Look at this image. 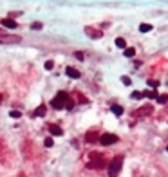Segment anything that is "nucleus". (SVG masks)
I'll use <instances>...</instances> for the list:
<instances>
[{
	"instance_id": "obj_7",
	"label": "nucleus",
	"mask_w": 168,
	"mask_h": 177,
	"mask_svg": "<svg viewBox=\"0 0 168 177\" xmlns=\"http://www.w3.org/2000/svg\"><path fill=\"white\" fill-rule=\"evenodd\" d=\"M85 141H87V143H96V141H100L98 132H94V130L87 132V134H85Z\"/></svg>"
},
{
	"instance_id": "obj_2",
	"label": "nucleus",
	"mask_w": 168,
	"mask_h": 177,
	"mask_svg": "<svg viewBox=\"0 0 168 177\" xmlns=\"http://www.w3.org/2000/svg\"><path fill=\"white\" fill-rule=\"evenodd\" d=\"M89 157H90V161L87 163V166H89V168H92V170H101L103 166H107V163H105V159H103V155H101V154L92 152Z\"/></svg>"
},
{
	"instance_id": "obj_20",
	"label": "nucleus",
	"mask_w": 168,
	"mask_h": 177,
	"mask_svg": "<svg viewBox=\"0 0 168 177\" xmlns=\"http://www.w3.org/2000/svg\"><path fill=\"white\" fill-rule=\"evenodd\" d=\"M157 101H159V103H166V101H168V94H163V96H157Z\"/></svg>"
},
{
	"instance_id": "obj_5",
	"label": "nucleus",
	"mask_w": 168,
	"mask_h": 177,
	"mask_svg": "<svg viewBox=\"0 0 168 177\" xmlns=\"http://www.w3.org/2000/svg\"><path fill=\"white\" fill-rule=\"evenodd\" d=\"M85 35L90 36V38H94V40H98V38L103 36L101 31H100V29H94V27H85Z\"/></svg>"
},
{
	"instance_id": "obj_12",
	"label": "nucleus",
	"mask_w": 168,
	"mask_h": 177,
	"mask_svg": "<svg viewBox=\"0 0 168 177\" xmlns=\"http://www.w3.org/2000/svg\"><path fill=\"white\" fill-rule=\"evenodd\" d=\"M116 47H119V49H127V42H125V38H116Z\"/></svg>"
},
{
	"instance_id": "obj_26",
	"label": "nucleus",
	"mask_w": 168,
	"mask_h": 177,
	"mask_svg": "<svg viewBox=\"0 0 168 177\" xmlns=\"http://www.w3.org/2000/svg\"><path fill=\"white\" fill-rule=\"evenodd\" d=\"M0 103H2V94H0Z\"/></svg>"
},
{
	"instance_id": "obj_13",
	"label": "nucleus",
	"mask_w": 168,
	"mask_h": 177,
	"mask_svg": "<svg viewBox=\"0 0 168 177\" xmlns=\"http://www.w3.org/2000/svg\"><path fill=\"white\" fill-rule=\"evenodd\" d=\"M110 110L116 114V116H121V114H123V107H121V105H112Z\"/></svg>"
},
{
	"instance_id": "obj_10",
	"label": "nucleus",
	"mask_w": 168,
	"mask_h": 177,
	"mask_svg": "<svg viewBox=\"0 0 168 177\" xmlns=\"http://www.w3.org/2000/svg\"><path fill=\"white\" fill-rule=\"evenodd\" d=\"M65 74H67L69 78H80V76H81L80 71H76L74 67H67V69H65Z\"/></svg>"
},
{
	"instance_id": "obj_22",
	"label": "nucleus",
	"mask_w": 168,
	"mask_h": 177,
	"mask_svg": "<svg viewBox=\"0 0 168 177\" xmlns=\"http://www.w3.org/2000/svg\"><path fill=\"white\" fill-rule=\"evenodd\" d=\"M44 145H45L47 148H51V147H52V138H47V139L44 141Z\"/></svg>"
},
{
	"instance_id": "obj_8",
	"label": "nucleus",
	"mask_w": 168,
	"mask_h": 177,
	"mask_svg": "<svg viewBox=\"0 0 168 177\" xmlns=\"http://www.w3.org/2000/svg\"><path fill=\"white\" fill-rule=\"evenodd\" d=\"M45 112H47V107L45 105H40L33 114H31V118H42V116H45Z\"/></svg>"
},
{
	"instance_id": "obj_11",
	"label": "nucleus",
	"mask_w": 168,
	"mask_h": 177,
	"mask_svg": "<svg viewBox=\"0 0 168 177\" xmlns=\"http://www.w3.org/2000/svg\"><path fill=\"white\" fill-rule=\"evenodd\" d=\"M49 132H51V136H61V134H64V130H61L58 125H49Z\"/></svg>"
},
{
	"instance_id": "obj_25",
	"label": "nucleus",
	"mask_w": 168,
	"mask_h": 177,
	"mask_svg": "<svg viewBox=\"0 0 168 177\" xmlns=\"http://www.w3.org/2000/svg\"><path fill=\"white\" fill-rule=\"evenodd\" d=\"M76 58L78 60H83V53H76Z\"/></svg>"
},
{
	"instance_id": "obj_15",
	"label": "nucleus",
	"mask_w": 168,
	"mask_h": 177,
	"mask_svg": "<svg viewBox=\"0 0 168 177\" xmlns=\"http://www.w3.org/2000/svg\"><path fill=\"white\" fill-rule=\"evenodd\" d=\"M139 31H141V33H148V31H152V25L150 24H141L139 25Z\"/></svg>"
},
{
	"instance_id": "obj_27",
	"label": "nucleus",
	"mask_w": 168,
	"mask_h": 177,
	"mask_svg": "<svg viewBox=\"0 0 168 177\" xmlns=\"http://www.w3.org/2000/svg\"><path fill=\"white\" fill-rule=\"evenodd\" d=\"M166 152H168V147H166Z\"/></svg>"
},
{
	"instance_id": "obj_19",
	"label": "nucleus",
	"mask_w": 168,
	"mask_h": 177,
	"mask_svg": "<svg viewBox=\"0 0 168 177\" xmlns=\"http://www.w3.org/2000/svg\"><path fill=\"white\" fill-rule=\"evenodd\" d=\"M145 96H148L150 99H157V92L154 90V92H145Z\"/></svg>"
},
{
	"instance_id": "obj_9",
	"label": "nucleus",
	"mask_w": 168,
	"mask_h": 177,
	"mask_svg": "<svg viewBox=\"0 0 168 177\" xmlns=\"http://www.w3.org/2000/svg\"><path fill=\"white\" fill-rule=\"evenodd\" d=\"M2 25H4V27H7V29H16V25H18V24L15 22L13 18H4V20H2Z\"/></svg>"
},
{
	"instance_id": "obj_18",
	"label": "nucleus",
	"mask_w": 168,
	"mask_h": 177,
	"mask_svg": "<svg viewBox=\"0 0 168 177\" xmlns=\"http://www.w3.org/2000/svg\"><path fill=\"white\" fill-rule=\"evenodd\" d=\"M9 116H11V118H15V119H18L20 116H22V114H20L18 110H11V112H9Z\"/></svg>"
},
{
	"instance_id": "obj_14",
	"label": "nucleus",
	"mask_w": 168,
	"mask_h": 177,
	"mask_svg": "<svg viewBox=\"0 0 168 177\" xmlns=\"http://www.w3.org/2000/svg\"><path fill=\"white\" fill-rule=\"evenodd\" d=\"M123 53H125V56H127V58H132V56L136 54V49H132V47H127V49L123 51Z\"/></svg>"
},
{
	"instance_id": "obj_6",
	"label": "nucleus",
	"mask_w": 168,
	"mask_h": 177,
	"mask_svg": "<svg viewBox=\"0 0 168 177\" xmlns=\"http://www.w3.org/2000/svg\"><path fill=\"white\" fill-rule=\"evenodd\" d=\"M20 36H11V35H2L0 36V44H18Z\"/></svg>"
},
{
	"instance_id": "obj_4",
	"label": "nucleus",
	"mask_w": 168,
	"mask_h": 177,
	"mask_svg": "<svg viewBox=\"0 0 168 177\" xmlns=\"http://www.w3.org/2000/svg\"><path fill=\"white\" fill-rule=\"evenodd\" d=\"M118 136H114V134H101L100 136V143L103 145V147H110V145L118 143Z\"/></svg>"
},
{
	"instance_id": "obj_1",
	"label": "nucleus",
	"mask_w": 168,
	"mask_h": 177,
	"mask_svg": "<svg viewBox=\"0 0 168 177\" xmlns=\"http://www.w3.org/2000/svg\"><path fill=\"white\" fill-rule=\"evenodd\" d=\"M51 107H52V109H56V110H60V109H67V110H71L72 107H74V101L69 98L67 92L60 90L58 94L51 99Z\"/></svg>"
},
{
	"instance_id": "obj_16",
	"label": "nucleus",
	"mask_w": 168,
	"mask_h": 177,
	"mask_svg": "<svg viewBox=\"0 0 168 177\" xmlns=\"http://www.w3.org/2000/svg\"><path fill=\"white\" fill-rule=\"evenodd\" d=\"M42 27H44V24H42V22H33V24H31V29H35V31H40Z\"/></svg>"
},
{
	"instance_id": "obj_3",
	"label": "nucleus",
	"mask_w": 168,
	"mask_h": 177,
	"mask_svg": "<svg viewBox=\"0 0 168 177\" xmlns=\"http://www.w3.org/2000/svg\"><path fill=\"white\" fill-rule=\"evenodd\" d=\"M121 166H123V155H118L109 163V175L110 177H118V173L121 172Z\"/></svg>"
},
{
	"instance_id": "obj_24",
	"label": "nucleus",
	"mask_w": 168,
	"mask_h": 177,
	"mask_svg": "<svg viewBox=\"0 0 168 177\" xmlns=\"http://www.w3.org/2000/svg\"><path fill=\"white\" fill-rule=\"evenodd\" d=\"M121 81L125 83V85H130V83H132V81H130V78H127V76H123V78H121Z\"/></svg>"
},
{
	"instance_id": "obj_23",
	"label": "nucleus",
	"mask_w": 168,
	"mask_h": 177,
	"mask_svg": "<svg viewBox=\"0 0 168 177\" xmlns=\"http://www.w3.org/2000/svg\"><path fill=\"white\" fill-rule=\"evenodd\" d=\"M148 85H150V87H154V89H155V87H157V85H159V81H157V80H148Z\"/></svg>"
},
{
	"instance_id": "obj_21",
	"label": "nucleus",
	"mask_w": 168,
	"mask_h": 177,
	"mask_svg": "<svg viewBox=\"0 0 168 177\" xmlns=\"http://www.w3.org/2000/svg\"><path fill=\"white\" fill-rule=\"evenodd\" d=\"M52 67H54V61H51V60H47V61H45V69H47V71H51Z\"/></svg>"
},
{
	"instance_id": "obj_17",
	"label": "nucleus",
	"mask_w": 168,
	"mask_h": 177,
	"mask_svg": "<svg viewBox=\"0 0 168 177\" xmlns=\"http://www.w3.org/2000/svg\"><path fill=\"white\" fill-rule=\"evenodd\" d=\"M145 96V92H139V90H136V92H132V98L134 99H141Z\"/></svg>"
}]
</instances>
